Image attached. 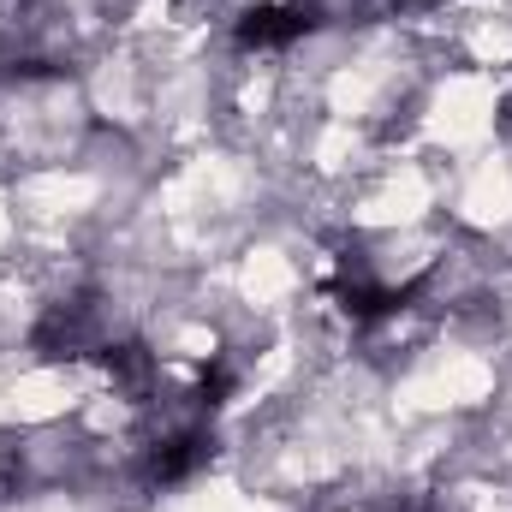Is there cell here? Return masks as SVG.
<instances>
[{
	"instance_id": "obj_1",
	"label": "cell",
	"mask_w": 512,
	"mask_h": 512,
	"mask_svg": "<svg viewBox=\"0 0 512 512\" xmlns=\"http://www.w3.org/2000/svg\"><path fill=\"white\" fill-rule=\"evenodd\" d=\"M310 24H316V6H304V0H262V6H245L233 18V42L268 54V48H292Z\"/></svg>"
}]
</instances>
